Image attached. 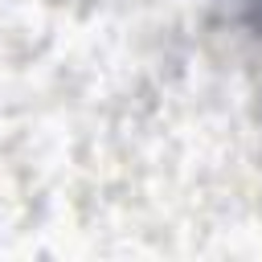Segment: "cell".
Here are the masks:
<instances>
[{"label": "cell", "mask_w": 262, "mask_h": 262, "mask_svg": "<svg viewBox=\"0 0 262 262\" xmlns=\"http://www.w3.org/2000/svg\"><path fill=\"white\" fill-rule=\"evenodd\" d=\"M254 4V12H258V29H262V0H250Z\"/></svg>", "instance_id": "obj_1"}]
</instances>
